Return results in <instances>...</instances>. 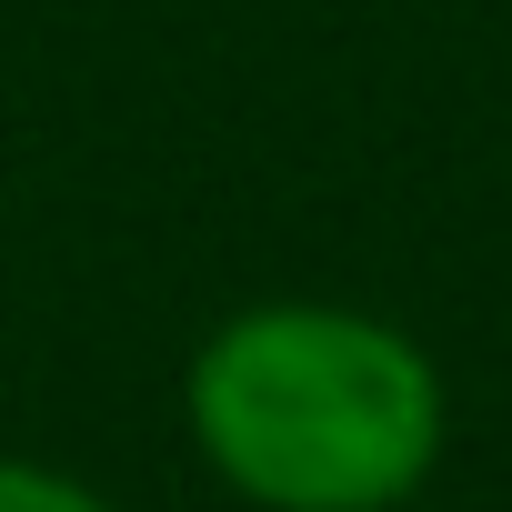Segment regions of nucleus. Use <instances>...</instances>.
Listing matches in <instances>:
<instances>
[{
	"label": "nucleus",
	"mask_w": 512,
	"mask_h": 512,
	"mask_svg": "<svg viewBox=\"0 0 512 512\" xmlns=\"http://www.w3.org/2000/svg\"><path fill=\"white\" fill-rule=\"evenodd\" d=\"M181 442L241 512H402L452 452V382L372 302L262 292L191 342Z\"/></svg>",
	"instance_id": "1"
},
{
	"label": "nucleus",
	"mask_w": 512,
	"mask_h": 512,
	"mask_svg": "<svg viewBox=\"0 0 512 512\" xmlns=\"http://www.w3.org/2000/svg\"><path fill=\"white\" fill-rule=\"evenodd\" d=\"M0 512H121L91 472L41 462V452H0Z\"/></svg>",
	"instance_id": "2"
}]
</instances>
